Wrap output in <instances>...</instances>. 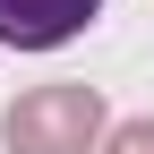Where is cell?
<instances>
[{
	"mask_svg": "<svg viewBox=\"0 0 154 154\" xmlns=\"http://www.w3.org/2000/svg\"><path fill=\"white\" fill-rule=\"evenodd\" d=\"M103 0H0V43L9 51H60L69 34L94 26Z\"/></svg>",
	"mask_w": 154,
	"mask_h": 154,
	"instance_id": "7a4b0ae2",
	"label": "cell"
},
{
	"mask_svg": "<svg viewBox=\"0 0 154 154\" xmlns=\"http://www.w3.org/2000/svg\"><path fill=\"white\" fill-rule=\"evenodd\" d=\"M103 154H154V120H128V128H111V146Z\"/></svg>",
	"mask_w": 154,
	"mask_h": 154,
	"instance_id": "3957f363",
	"label": "cell"
},
{
	"mask_svg": "<svg viewBox=\"0 0 154 154\" xmlns=\"http://www.w3.org/2000/svg\"><path fill=\"white\" fill-rule=\"evenodd\" d=\"M0 137H9V154H86L103 137V94L94 86H34L9 103Z\"/></svg>",
	"mask_w": 154,
	"mask_h": 154,
	"instance_id": "6da1fadb",
	"label": "cell"
}]
</instances>
